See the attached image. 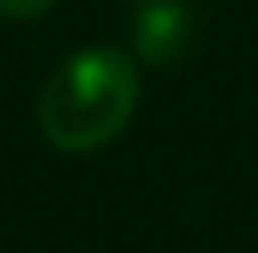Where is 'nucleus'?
<instances>
[{
  "instance_id": "1",
  "label": "nucleus",
  "mask_w": 258,
  "mask_h": 253,
  "mask_svg": "<svg viewBox=\"0 0 258 253\" xmlns=\"http://www.w3.org/2000/svg\"><path fill=\"white\" fill-rule=\"evenodd\" d=\"M136 100H141L136 63L113 45H95V50L63 59L50 72L36 100V122L54 149L95 154L113 136H122Z\"/></svg>"
},
{
  "instance_id": "2",
  "label": "nucleus",
  "mask_w": 258,
  "mask_h": 253,
  "mask_svg": "<svg viewBox=\"0 0 258 253\" xmlns=\"http://www.w3.org/2000/svg\"><path fill=\"white\" fill-rule=\"evenodd\" d=\"M136 54L150 59V63H172L181 50H186V32H190V18L172 5V0H145V9L136 14Z\"/></svg>"
},
{
  "instance_id": "3",
  "label": "nucleus",
  "mask_w": 258,
  "mask_h": 253,
  "mask_svg": "<svg viewBox=\"0 0 258 253\" xmlns=\"http://www.w3.org/2000/svg\"><path fill=\"white\" fill-rule=\"evenodd\" d=\"M54 0H0V14L5 18H36V14H45Z\"/></svg>"
}]
</instances>
